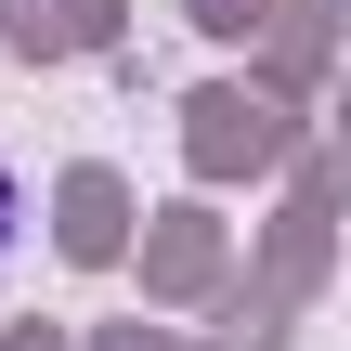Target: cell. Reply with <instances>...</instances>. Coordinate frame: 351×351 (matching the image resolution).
<instances>
[{"mask_svg": "<svg viewBox=\"0 0 351 351\" xmlns=\"http://www.w3.org/2000/svg\"><path fill=\"white\" fill-rule=\"evenodd\" d=\"M0 234H13V182H0Z\"/></svg>", "mask_w": 351, "mask_h": 351, "instance_id": "6da1fadb", "label": "cell"}]
</instances>
